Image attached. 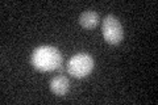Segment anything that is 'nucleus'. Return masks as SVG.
I'll return each instance as SVG.
<instances>
[{"instance_id": "2", "label": "nucleus", "mask_w": 158, "mask_h": 105, "mask_svg": "<svg viewBox=\"0 0 158 105\" xmlns=\"http://www.w3.org/2000/svg\"><path fill=\"white\" fill-rule=\"evenodd\" d=\"M94 59L90 54L78 53L70 58L67 63V72L74 78H85L92 72Z\"/></svg>"}, {"instance_id": "3", "label": "nucleus", "mask_w": 158, "mask_h": 105, "mask_svg": "<svg viewBox=\"0 0 158 105\" xmlns=\"http://www.w3.org/2000/svg\"><path fill=\"white\" fill-rule=\"evenodd\" d=\"M102 33L106 42H108L110 45H118L124 38V29H123L121 22L112 14H108L103 20Z\"/></svg>"}, {"instance_id": "1", "label": "nucleus", "mask_w": 158, "mask_h": 105, "mask_svg": "<svg viewBox=\"0 0 158 105\" xmlns=\"http://www.w3.org/2000/svg\"><path fill=\"white\" fill-rule=\"evenodd\" d=\"M33 67L42 72H50L61 67L62 54L54 46H40L32 53Z\"/></svg>"}, {"instance_id": "5", "label": "nucleus", "mask_w": 158, "mask_h": 105, "mask_svg": "<svg viewBox=\"0 0 158 105\" xmlns=\"http://www.w3.org/2000/svg\"><path fill=\"white\" fill-rule=\"evenodd\" d=\"M99 21H100L99 14L95 11H91V9L85 11L81 14V16H79V24H81L83 28H86V29L96 28L99 25Z\"/></svg>"}, {"instance_id": "4", "label": "nucleus", "mask_w": 158, "mask_h": 105, "mask_svg": "<svg viewBox=\"0 0 158 105\" xmlns=\"http://www.w3.org/2000/svg\"><path fill=\"white\" fill-rule=\"evenodd\" d=\"M71 88V83L70 80L63 76V75H58V76H54L50 80V91L53 93L58 95V96H65V95L70 91Z\"/></svg>"}]
</instances>
